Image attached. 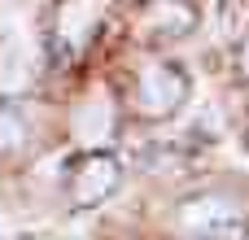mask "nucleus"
Instances as JSON below:
<instances>
[{"label": "nucleus", "mask_w": 249, "mask_h": 240, "mask_svg": "<svg viewBox=\"0 0 249 240\" xmlns=\"http://www.w3.org/2000/svg\"><path fill=\"white\" fill-rule=\"evenodd\" d=\"M184 92H188V79H184L179 66H171V61L144 66V74H140V109L149 118H166L184 101Z\"/></svg>", "instance_id": "f257e3e1"}, {"label": "nucleus", "mask_w": 249, "mask_h": 240, "mask_svg": "<svg viewBox=\"0 0 249 240\" xmlns=\"http://www.w3.org/2000/svg\"><path fill=\"white\" fill-rule=\"evenodd\" d=\"M241 219V206L228 201V197H197L179 210V223L188 236H210V232H223Z\"/></svg>", "instance_id": "f03ea898"}, {"label": "nucleus", "mask_w": 249, "mask_h": 240, "mask_svg": "<svg viewBox=\"0 0 249 240\" xmlns=\"http://www.w3.org/2000/svg\"><path fill=\"white\" fill-rule=\"evenodd\" d=\"M109 136H114V105L105 92H92L74 109V140L92 149V144H105Z\"/></svg>", "instance_id": "7ed1b4c3"}, {"label": "nucleus", "mask_w": 249, "mask_h": 240, "mask_svg": "<svg viewBox=\"0 0 249 240\" xmlns=\"http://www.w3.org/2000/svg\"><path fill=\"white\" fill-rule=\"evenodd\" d=\"M114 184H118V166H114L109 157H88V162L79 166L70 192H74L79 206H96V201H105V197L114 192Z\"/></svg>", "instance_id": "20e7f679"}, {"label": "nucleus", "mask_w": 249, "mask_h": 240, "mask_svg": "<svg viewBox=\"0 0 249 240\" xmlns=\"http://www.w3.org/2000/svg\"><path fill=\"white\" fill-rule=\"evenodd\" d=\"M101 13H105V0H66L61 13H57V31H61V39H66L70 48H83L88 35L96 31Z\"/></svg>", "instance_id": "39448f33"}, {"label": "nucleus", "mask_w": 249, "mask_h": 240, "mask_svg": "<svg viewBox=\"0 0 249 240\" xmlns=\"http://www.w3.org/2000/svg\"><path fill=\"white\" fill-rule=\"evenodd\" d=\"M193 26V9L184 4V0H153L149 9H144V31L153 35V39H175V35H184Z\"/></svg>", "instance_id": "423d86ee"}, {"label": "nucleus", "mask_w": 249, "mask_h": 240, "mask_svg": "<svg viewBox=\"0 0 249 240\" xmlns=\"http://www.w3.org/2000/svg\"><path fill=\"white\" fill-rule=\"evenodd\" d=\"M22 79H26V48L9 44L4 61H0V87H22Z\"/></svg>", "instance_id": "0eeeda50"}, {"label": "nucleus", "mask_w": 249, "mask_h": 240, "mask_svg": "<svg viewBox=\"0 0 249 240\" xmlns=\"http://www.w3.org/2000/svg\"><path fill=\"white\" fill-rule=\"evenodd\" d=\"M241 66H245V74H249V39H245V48H241Z\"/></svg>", "instance_id": "6e6552de"}]
</instances>
